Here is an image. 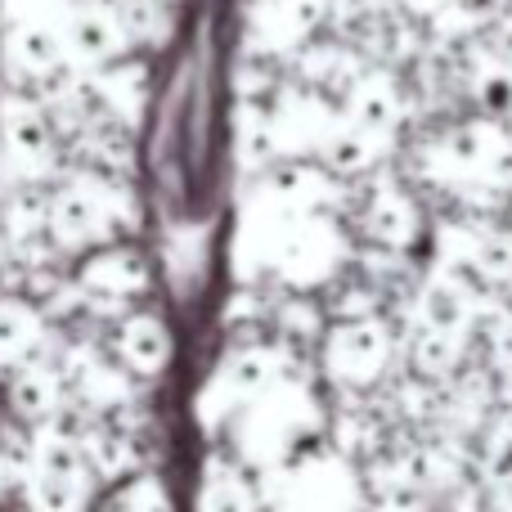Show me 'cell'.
Segmentation results:
<instances>
[{"label": "cell", "mask_w": 512, "mask_h": 512, "mask_svg": "<svg viewBox=\"0 0 512 512\" xmlns=\"http://www.w3.org/2000/svg\"><path fill=\"white\" fill-rule=\"evenodd\" d=\"M234 459L252 472H279L306 450H315L319 436V400L301 378L283 373L265 396H256L248 409H239L230 423Z\"/></svg>", "instance_id": "1"}, {"label": "cell", "mask_w": 512, "mask_h": 512, "mask_svg": "<svg viewBox=\"0 0 512 512\" xmlns=\"http://www.w3.org/2000/svg\"><path fill=\"white\" fill-rule=\"evenodd\" d=\"M95 468L86 459L81 432L54 418L32 432V463L23 477V499L27 512H86L95 495Z\"/></svg>", "instance_id": "2"}, {"label": "cell", "mask_w": 512, "mask_h": 512, "mask_svg": "<svg viewBox=\"0 0 512 512\" xmlns=\"http://www.w3.org/2000/svg\"><path fill=\"white\" fill-rule=\"evenodd\" d=\"M270 512H369L355 468L337 450H306L288 468L274 472Z\"/></svg>", "instance_id": "3"}, {"label": "cell", "mask_w": 512, "mask_h": 512, "mask_svg": "<svg viewBox=\"0 0 512 512\" xmlns=\"http://www.w3.org/2000/svg\"><path fill=\"white\" fill-rule=\"evenodd\" d=\"M72 283H77L81 301L95 319H126L153 288V265L149 256L135 248L131 239L126 243H108V248L90 252L77 261L72 270Z\"/></svg>", "instance_id": "4"}, {"label": "cell", "mask_w": 512, "mask_h": 512, "mask_svg": "<svg viewBox=\"0 0 512 512\" xmlns=\"http://www.w3.org/2000/svg\"><path fill=\"white\" fill-rule=\"evenodd\" d=\"M283 378V355L274 346H234L216 373L207 378L203 396H198V414H203L207 427H230L239 409H248L256 396L274 387Z\"/></svg>", "instance_id": "5"}, {"label": "cell", "mask_w": 512, "mask_h": 512, "mask_svg": "<svg viewBox=\"0 0 512 512\" xmlns=\"http://www.w3.org/2000/svg\"><path fill=\"white\" fill-rule=\"evenodd\" d=\"M391 355H396V333L382 315L373 319H337L324 333L319 346V364L333 382L342 387H373L382 373L391 369Z\"/></svg>", "instance_id": "6"}, {"label": "cell", "mask_w": 512, "mask_h": 512, "mask_svg": "<svg viewBox=\"0 0 512 512\" xmlns=\"http://www.w3.org/2000/svg\"><path fill=\"white\" fill-rule=\"evenodd\" d=\"M59 32L68 63L81 72H99L108 63H117L122 54H131V36H126L117 0H72Z\"/></svg>", "instance_id": "7"}, {"label": "cell", "mask_w": 512, "mask_h": 512, "mask_svg": "<svg viewBox=\"0 0 512 512\" xmlns=\"http://www.w3.org/2000/svg\"><path fill=\"white\" fill-rule=\"evenodd\" d=\"M108 351L117 355V364H122L131 378H162L171 355H176V337H171L162 315H153V310H131L126 319L113 324Z\"/></svg>", "instance_id": "8"}, {"label": "cell", "mask_w": 512, "mask_h": 512, "mask_svg": "<svg viewBox=\"0 0 512 512\" xmlns=\"http://www.w3.org/2000/svg\"><path fill=\"white\" fill-rule=\"evenodd\" d=\"M90 90H95L99 108H104L113 122L122 126H140L144 108H149L153 99V63L149 54H122L117 63H108V68L90 72Z\"/></svg>", "instance_id": "9"}, {"label": "cell", "mask_w": 512, "mask_h": 512, "mask_svg": "<svg viewBox=\"0 0 512 512\" xmlns=\"http://www.w3.org/2000/svg\"><path fill=\"white\" fill-rule=\"evenodd\" d=\"M50 351V319L36 301L0 292V369L14 373Z\"/></svg>", "instance_id": "10"}, {"label": "cell", "mask_w": 512, "mask_h": 512, "mask_svg": "<svg viewBox=\"0 0 512 512\" xmlns=\"http://www.w3.org/2000/svg\"><path fill=\"white\" fill-rule=\"evenodd\" d=\"M63 400H68V387H63V360H50V355H36L32 364L9 373V409H14L23 423H54L63 414Z\"/></svg>", "instance_id": "11"}, {"label": "cell", "mask_w": 512, "mask_h": 512, "mask_svg": "<svg viewBox=\"0 0 512 512\" xmlns=\"http://www.w3.org/2000/svg\"><path fill=\"white\" fill-rule=\"evenodd\" d=\"M261 495H256L252 468L230 454H212L203 463V477H198V495L194 512H256Z\"/></svg>", "instance_id": "12"}, {"label": "cell", "mask_w": 512, "mask_h": 512, "mask_svg": "<svg viewBox=\"0 0 512 512\" xmlns=\"http://www.w3.org/2000/svg\"><path fill=\"white\" fill-rule=\"evenodd\" d=\"M99 512H176V504L158 477H131L104 499Z\"/></svg>", "instance_id": "13"}]
</instances>
